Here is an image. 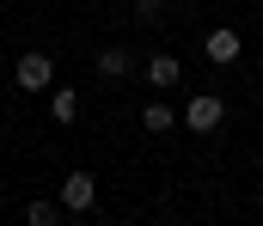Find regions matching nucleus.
I'll return each instance as SVG.
<instances>
[{"instance_id":"f257e3e1","label":"nucleus","mask_w":263,"mask_h":226,"mask_svg":"<svg viewBox=\"0 0 263 226\" xmlns=\"http://www.w3.org/2000/svg\"><path fill=\"white\" fill-rule=\"evenodd\" d=\"M55 86V61L43 49H25L18 55V92H49Z\"/></svg>"},{"instance_id":"f03ea898","label":"nucleus","mask_w":263,"mask_h":226,"mask_svg":"<svg viewBox=\"0 0 263 226\" xmlns=\"http://www.w3.org/2000/svg\"><path fill=\"white\" fill-rule=\"evenodd\" d=\"M98 202V177L92 171H67L62 177V214H86Z\"/></svg>"},{"instance_id":"7ed1b4c3","label":"nucleus","mask_w":263,"mask_h":226,"mask_svg":"<svg viewBox=\"0 0 263 226\" xmlns=\"http://www.w3.org/2000/svg\"><path fill=\"white\" fill-rule=\"evenodd\" d=\"M220 116H227V104H220L214 92H196V98H190V110H184L178 122H184V129H196V135H214V129H220Z\"/></svg>"},{"instance_id":"20e7f679","label":"nucleus","mask_w":263,"mask_h":226,"mask_svg":"<svg viewBox=\"0 0 263 226\" xmlns=\"http://www.w3.org/2000/svg\"><path fill=\"white\" fill-rule=\"evenodd\" d=\"M202 49H208V61H220V68H227V61H239V49H245V43H239V31L214 25V31L202 37Z\"/></svg>"},{"instance_id":"39448f33","label":"nucleus","mask_w":263,"mask_h":226,"mask_svg":"<svg viewBox=\"0 0 263 226\" xmlns=\"http://www.w3.org/2000/svg\"><path fill=\"white\" fill-rule=\"evenodd\" d=\"M178 79H184V61H178V55H153V61H147V86H153V92H172Z\"/></svg>"},{"instance_id":"423d86ee","label":"nucleus","mask_w":263,"mask_h":226,"mask_svg":"<svg viewBox=\"0 0 263 226\" xmlns=\"http://www.w3.org/2000/svg\"><path fill=\"white\" fill-rule=\"evenodd\" d=\"M141 129H147V135H172V129H178V110H172L165 98H153V104L141 110Z\"/></svg>"},{"instance_id":"0eeeda50","label":"nucleus","mask_w":263,"mask_h":226,"mask_svg":"<svg viewBox=\"0 0 263 226\" xmlns=\"http://www.w3.org/2000/svg\"><path fill=\"white\" fill-rule=\"evenodd\" d=\"M49 116H55L62 129L80 116V92H73V86H49Z\"/></svg>"},{"instance_id":"6e6552de","label":"nucleus","mask_w":263,"mask_h":226,"mask_svg":"<svg viewBox=\"0 0 263 226\" xmlns=\"http://www.w3.org/2000/svg\"><path fill=\"white\" fill-rule=\"evenodd\" d=\"M129 68H135L129 49H98V74L104 79H129Z\"/></svg>"},{"instance_id":"1a4fd4ad","label":"nucleus","mask_w":263,"mask_h":226,"mask_svg":"<svg viewBox=\"0 0 263 226\" xmlns=\"http://www.w3.org/2000/svg\"><path fill=\"white\" fill-rule=\"evenodd\" d=\"M25 226H62V202H31L25 208Z\"/></svg>"},{"instance_id":"9d476101","label":"nucleus","mask_w":263,"mask_h":226,"mask_svg":"<svg viewBox=\"0 0 263 226\" xmlns=\"http://www.w3.org/2000/svg\"><path fill=\"white\" fill-rule=\"evenodd\" d=\"M159 6L165 0H135V18H159Z\"/></svg>"}]
</instances>
